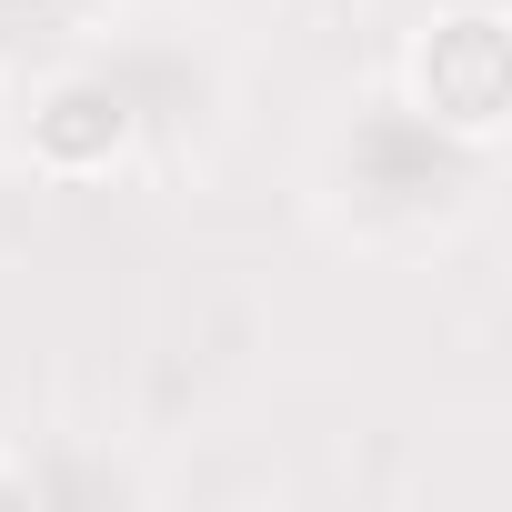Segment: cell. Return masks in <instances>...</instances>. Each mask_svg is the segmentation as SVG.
<instances>
[{
	"mask_svg": "<svg viewBox=\"0 0 512 512\" xmlns=\"http://www.w3.org/2000/svg\"><path fill=\"white\" fill-rule=\"evenodd\" d=\"M502 141H462L422 121L402 91H352L312 141V201L352 251H442L482 221Z\"/></svg>",
	"mask_w": 512,
	"mask_h": 512,
	"instance_id": "6da1fadb",
	"label": "cell"
},
{
	"mask_svg": "<svg viewBox=\"0 0 512 512\" xmlns=\"http://www.w3.org/2000/svg\"><path fill=\"white\" fill-rule=\"evenodd\" d=\"M81 61L121 91L131 141L151 161H181L231 121V51L211 41L201 11H121V21L101 11L81 31Z\"/></svg>",
	"mask_w": 512,
	"mask_h": 512,
	"instance_id": "7a4b0ae2",
	"label": "cell"
},
{
	"mask_svg": "<svg viewBox=\"0 0 512 512\" xmlns=\"http://www.w3.org/2000/svg\"><path fill=\"white\" fill-rule=\"evenodd\" d=\"M392 91L462 131V141H502L512 131V11L502 0H442V11L412 21L402 61H392Z\"/></svg>",
	"mask_w": 512,
	"mask_h": 512,
	"instance_id": "3957f363",
	"label": "cell"
},
{
	"mask_svg": "<svg viewBox=\"0 0 512 512\" xmlns=\"http://www.w3.org/2000/svg\"><path fill=\"white\" fill-rule=\"evenodd\" d=\"M21 151H31V171H51V181H111L121 161H141L121 91H111L81 51L41 71V91H31V111H21Z\"/></svg>",
	"mask_w": 512,
	"mask_h": 512,
	"instance_id": "277c9868",
	"label": "cell"
},
{
	"mask_svg": "<svg viewBox=\"0 0 512 512\" xmlns=\"http://www.w3.org/2000/svg\"><path fill=\"white\" fill-rule=\"evenodd\" d=\"M81 0H0V71L21 61H71L81 51Z\"/></svg>",
	"mask_w": 512,
	"mask_h": 512,
	"instance_id": "5b68a950",
	"label": "cell"
},
{
	"mask_svg": "<svg viewBox=\"0 0 512 512\" xmlns=\"http://www.w3.org/2000/svg\"><path fill=\"white\" fill-rule=\"evenodd\" d=\"M0 502H31V452H0Z\"/></svg>",
	"mask_w": 512,
	"mask_h": 512,
	"instance_id": "8992f818",
	"label": "cell"
}]
</instances>
